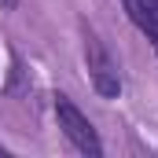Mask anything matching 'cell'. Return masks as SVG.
Listing matches in <instances>:
<instances>
[{
	"label": "cell",
	"mask_w": 158,
	"mask_h": 158,
	"mask_svg": "<svg viewBox=\"0 0 158 158\" xmlns=\"http://www.w3.org/2000/svg\"><path fill=\"white\" fill-rule=\"evenodd\" d=\"M81 37H85V66H88L92 88H96L103 99H118V96H121V74H118L114 55L107 52V44L99 40L96 30L81 26Z\"/></svg>",
	"instance_id": "6da1fadb"
},
{
	"label": "cell",
	"mask_w": 158,
	"mask_h": 158,
	"mask_svg": "<svg viewBox=\"0 0 158 158\" xmlns=\"http://www.w3.org/2000/svg\"><path fill=\"white\" fill-rule=\"evenodd\" d=\"M0 4H4V7H15V0H0Z\"/></svg>",
	"instance_id": "3957f363"
},
{
	"label": "cell",
	"mask_w": 158,
	"mask_h": 158,
	"mask_svg": "<svg viewBox=\"0 0 158 158\" xmlns=\"http://www.w3.org/2000/svg\"><path fill=\"white\" fill-rule=\"evenodd\" d=\"M55 118H59L63 136H66L77 151H85V155H103V143H99V136H96V125L74 107L70 96H55Z\"/></svg>",
	"instance_id": "7a4b0ae2"
}]
</instances>
